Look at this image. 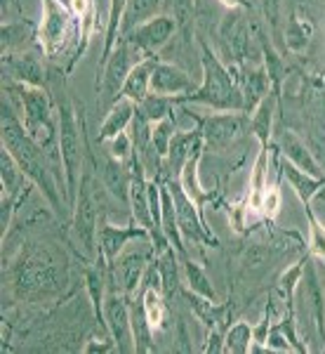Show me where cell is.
Wrapping results in <instances>:
<instances>
[{
	"instance_id": "d590c367",
	"label": "cell",
	"mask_w": 325,
	"mask_h": 354,
	"mask_svg": "<svg viewBox=\"0 0 325 354\" xmlns=\"http://www.w3.org/2000/svg\"><path fill=\"white\" fill-rule=\"evenodd\" d=\"M306 210V218H309V245L311 255H321V258L325 260V227L321 225V220L313 215V208L311 205H304Z\"/></svg>"
},
{
	"instance_id": "30bf717a",
	"label": "cell",
	"mask_w": 325,
	"mask_h": 354,
	"mask_svg": "<svg viewBox=\"0 0 325 354\" xmlns=\"http://www.w3.org/2000/svg\"><path fill=\"white\" fill-rule=\"evenodd\" d=\"M104 319L108 335L116 342V350L121 354L135 352L132 322H130V298L121 290H106L104 298Z\"/></svg>"
},
{
	"instance_id": "74e56055",
	"label": "cell",
	"mask_w": 325,
	"mask_h": 354,
	"mask_svg": "<svg viewBox=\"0 0 325 354\" xmlns=\"http://www.w3.org/2000/svg\"><path fill=\"white\" fill-rule=\"evenodd\" d=\"M309 33L311 28L306 26V21H302L299 17H293V19L288 21V43L290 48H302L306 41H309Z\"/></svg>"
},
{
	"instance_id": "836d02e7",
	"label": "cell",
	"mask_w": 325,
	"mask_h": 354,
	"mask_svg": "<svg viewBox=\"0 0 325 354\" xmlns=\"http://www.w3.org/2000/svg\"><path fill=\"white\" fill-rule=\"evenodd\" d=\"M253 350V326L238 322L226 328L224 333V352L229 354H248Z\"/></svg>"
},
{
	"instance_id": "8fae6325",
	"label": "cell",
	"mask_w": 325,
	"mask_h": 354,
	"mask_svg": "<svg viewBox=\"0 0 325 354\" xmlns=\"http://www.w3.org/2000/svg\"><path fill=\"white\" fill-rule=\"evenodd\" d=\"M151 241V232L144 230L139 225H130V227H116V225H108L106 218L101 215L99 218V230H97V250H99V262H111L118 260V255L123 253V248L130 241Z\"/></svg>"
},
{
	"instance_id": "d6986e66",
	"label": "cell",
	"mask_w": 325,
	"mask_h": 354,
	"mask_svg": "<svg viewBox=\"0 0 325 354\" xmlns=\"http://www.w3.org/2000/svg\"><path fill=\"white\" fill-rule=\"evenodd\" d=\"M276 168H278V175L288 177V182L293 185L295 194H297L299 201L304 205H311L313 196L325 187V177H313L309 173H304V170L297 168L295 163H290L288 158H283L281 153H276Z\"/></svg>"
},
{
	"instance_id": "603a6c76",
	"label": "cell",
	"mask_w": 325,
	"mask_h": 354,
	"mask_svg": "<svg viewBox=\"0 0 325 354\" xmlns=\"http://www.w3.org/2000/svg\"><path fill=\"white\" fill-rule=\"evenodd\" d=\"M269 192V145H259V156L255 161L253 177H250L248 210L262 213V203Z\"/></svg>"
},
{
	"instance_id": "9a60e30c",
	"label": "cell",
	"mask_w": 325,
	"mask_h": 354,
	"mask_svg": "<svg viewBox=\"0 0 325 354\" xmlns=\"http://www.w3.org/2000/svg\"><path fill=\"white\" fill-rule=\"evenodd\" d=\"M219 38L224 41L226 50H229L233 64L243 66L245 59H248V50H250V26L238 8L229 10L224 19H221Z\"/></svg>"
},
{
	"instance_id": "2e32d148",
	"label": "cell",
	"mask_w": 325,
	"mask_h": 354,
	"mask_svg": "<svg viewBox=\"0 0 325 354\" xmlns=\"http://www.w3.org/2000/svg\"><path fill=\"white\" fill-rule=\"evenodd\" d=\"M130 161H121L108 153L101 163V185L123 205H130V185H132V163Z\"/></svg>"
},
{
	"instance_id": "e575fe53",
	"label": "cell",
	"mask_w": 325,
	"mask_h": 354,
	"mask_svg": "<svg viewBox=\"0 0 325 354\" xmlns=\"http://www.w3.org/2000/svg\"><path fill=\"white\" fill-rule=\"evenodd\" d=\"M177 133V123L173 116L163 118V121L153 123V130H151V147L156 149L161 156L165 158L170 151V142H173V137Z\"/></svg>"
},
{
	"instance_id": "83f0119b",
	"label": "cell",
	"mask_w": 325,
	"mask_h": 354,
	"mask_svg": "<svg viewBox=\"0 0 325 354\" xmlns=\"http://www.w3.org/2000/svg\"><path fill=\"white\" fill-rule=\"evenodd\" d=\"M273 262V248L264 243H250L241 255V274L245 279L262 277Z\"/></svg>"
},
{
	"instance_id": "8d00e7d4",
	"label": "cell",
	"mask_w": 325,
	"mask_h": 354,
	"mask_svg": "<svg viewBox=\"0 0 325 354\" xmlns=\"http://www.w3.org/2000/svg\"><path fill=\"white\" fill-rule=\"evenodd\" d=\"M108 153L113 158H121V161H130L135 156V142H132V135L128 133H121L113 140H108Z\"/></svg>"
},
{
	"instance_id": "f35d334b",
	"label": "cell",
	"mask_w": 325,
	"mask_h": 354,
	"mask_svg": "<svg viewBox=\"0 0 325 354\" xmlns=\"http://www.w3.org/2000/svg\"><path fill=\"white\" fill-rule=\"evenodd\" d=\"M224 333H226L224 328L208 330V342H205L203 352L205 354H219V352H224Z\"/></svg>"
},
{
	"instance_id": "8992f818",
	"label": "cell",
	"mask_w": 325,
	"mask_h": 354,
	"mask_svg": "<svg viewBox=\"0 0 325 354\" xmlns=\"http://www.w3.org/2000/svg\"><path fill=\"white\" fill-rule=\"evenodd\" d=\"M151 57V55H149ZM144 59V55L135 48L128 38H121L113 48V53L108 55V59L104 62V73H101V85H99V106L101 111H108L123 95V85L128 81L130 71L137 62Z\"/></svg>"
},
{
	"instance_id": "6da1fadb",
	"label": "cell",
	"mask_w": 325,
	"mask_h": 354,
	"mask_svg": "<svg viewBox=\"0 0 325 354\" xmlns=\"http://www.w3.org/2000/svg\"><path fill=\"white\" fill-rule=\"evenodd\" d=\"M3 118H0V130H3V147L12 153L17 165L21 168V173L28 182H33L41 196L50 203V208L57 215H64L66 198L59 196V187L55 180V170L50 168V153L28 135L24 121L14 113L12 104H10L8 97H3V104H0Z\"/></svg>"
},
{
	"instance_id": "4fadbf2b",
	"label": "cell",
	"mask_w": 325,
	"mask_h": 354,
	"mask_svg": "<svg viewBox=\"0 0 325 354\" xmlns=\"http://www.w3.org/2000/svg\"><path fill=\"white\" fill-rule=\"evenodd\" d=\"M175 31H177V21L173 17L158 15V17H153V19L144 21V24H139L125 38H128L141 55L149 57V55H156V50H161L163 45H168L170 38L175 36Z\"/></svg>"
},
{
	"instance_id": "52a82bcc",
	"label": "cell",
	"mask_w": 325,
	"mask_h": 354,
	"mask_svg": "<svg viewBox=\"0 0 325 354\" xmlns=\"http://www.w3.org/2000/svg\"><path fill=\"white\" fill-rule=\"evenodd\" d=\"M165 185H168V189L175 198L177 222H179V232H181V236H184V241H191L196 245H219L217 239L213 236V232L205 225L203 213L198 210L196 201L186 194L181 182L170 177V180H165Z\"/></svg>"
},
{
	"instance_id": "7c38bea8",
	"label": "cell",
	"mask_w": 325,
	"mask_h": 354,
	"mask_svg": "<svg viewBox=\"0 0 325 354\" xmlns=\"http://www.w3.org/2000/svg\"><path fill=\"white\" fill-rule=\"evenodd\" d=\"M43 24L38 26V38L48 55H55L61 50L66 38V28L71 21V10L61 5V0H43Z\"/></svg>"
},
{
	"instance_id": "60d3db41",
	"label": "cell",
	"mask_w": 325,
	"mask_h": 354,
	"mask_svg": "<svg viewBox=\"0 0 325 354\" xmlns=\"http://www.w3.org/2000/svg\"><path fill=\"white\" fill-rule=\"evenodd\" d=\"M221 3H224L229 10H233V8H241V5H243L241 0H221Z\"/></svg>"
},
{
	"instance_id": "ba28073f",
	"label": "cell",
	"mask_w": 325,
	"mask_h": 354,
	"mask_svg": "<svg viewBox=\"0 0 325 354\" xmlns=\"http://www.w3.org/2000/svg\"><path fill=\"white\" fill-rule=\"evenodd\" d=\"M203 145L213 149H229L250 128V116L245 111H221L213 116L198 118Z\"/></svg>"
},
{
	"instance_id": "7402d4cb",
	"label": "cell",
	"mask_w": 325,
	"mask_h": 354,
	"mask_svg": "<svg viewBox=\"0 0 325 354\" xmlns=\"http://www.w3.org/2000/svg\"><path fill=\"white\" fill-rule=\"evenodd\" d=\"M130 322H132V338H135V352L146 354L153 352L156 345H153V338H156V330L146 319L144 305H141L139 293L130 295Z\"/></svg>"
},
{
	"instance_id": "ffe728a7",
	"label": "cell",
	"mask_w": 325,
	"mask_h": 354,
	"mask_svg": "<svg viewBox=\"0 0 325 354\" xmlns=\"http://www.w3.org/2000/svg\"><path fill=\"white\" fill-rule=\"evenodd\" d=\"M135 111H137V104L128 97H121L111 109L106 111L104 116V123L99 128V145H106L108 140L118 137L121 133H128V128L132 125V118H135Z\"/></svg>"
},
{
	"instance_id": "4316f807",
	"label": "cell",
	"mask_w": 325,
	"mask_h": 354,
	"mask_svg": "<svg viewBox=\"0 0 325 354\" xmlns=\"http://www.w3.org/2000/svg\"><path fill=\"white\" fill-rule=\"evenodd\" d=\"M38 26L33 21H28L26 17L24 19H14V21H3V55H14L17 50H21L24 45H28L36 38Z\"/></svg>"
},
{
	"instance_id": "3957f363",
	"label": "cell",
	"mask_w": 325,
	"mask_h": 354,
	"mask_svg": "<svg viewBox=\"0 0 325 354\" xmlns=\"http://www.w3.org/2000/svg\"><path fill=\"white\" fill-rule=\"evenodd\" d=\"M203 48V83L198 90L177 97L179 104H205L215 111H245L243 90L238 88V81L233 78L231 66H224L213 55V50L201 41Z\"/></svg>"
},
{
	"instance_id": "1f68e13d",
	"label": "cell",
	"mask_w": 325,
	"mask_h": 354,
	"mask_svg": "<svg viewBox=\"0 0 325 354\" xmlns=\"http://www.w3.org/2000/svg\"><path fill=\"white\" fill-rule=\"evenodd\" d=\"M181 274H184V281L189 290L203 295V298H208V300H217V290L213 286V281H210L205 270L191 258V255L181 258Z\"/></svg>"
},
{
	"instance_id": "f546056e",
	"label": "cell",
	"mask_w": 325,
	"mask_h": 354,
	"mask_svg": "<svg viewBox=\"0 0 325 354\" xmlns=\"http://www.w3.org/2000/svg\"><path fill=\"white\" fill-rule=\"evenodd\" d=\"M273 93L271 90V78L264 68H257V71H250L243 81V100H245V113H253L257 109V104L264 100L266 95Z\"/></svg>"
},
{
	"instance_id": "e0dca14e",
	"label": "cell",
	"mask_w": 325,
	"mask_h": 354,
	"mask_svg": "<svg viewBox=\"0 0 325 354\" xmlns=\"http://www.w3.org/2000/svg\"><path fill=\"white\" fill-rule=\"evenodd\" d=\"M193 90V83L189 73L181 71L179 66L168 64V62H158L153 64L151 71V93L168 95V97H181Z\"/></svg>"
},
{
	"instance_id": "9c48e42d",
	"label": "cell",
	"mask_w": 325,
	"mask_h": 354,
	"mask_svg": "<svg viewBox=\"0 0 325 354\" xmlns=\"http://www.w3.org/2000/svg\"><path fill=\"white\" fill-rule=\"evenodd\" d=\"M156 250H153V243L146 250H137V253H128L123 258H118L116 262L106 265V283L108 288L121 290L130 298V295L139 293L141 279H144V272L149 267V262L153 260Z\"/></svg>"
},
{
	"instance_id": "7a4b0ae2",
	"label": "cell",
	"mask_w": 325,
	"mask_h": 354,
	"mask_svg": "<svg viewBox=\"0 0 325 354\" xmlns=\"http://www.w3.org/2000/svg\"><path fill=\"white\" fill-rule=\"evenodd\" d=\"M10 277H12V290L17 298L26 302H43L64 288V258H59L45 243H26L17 262L10 267Z\"/></svg>"
},
{
	"instance_id": "ab89813d",
	"label": "cell",
	"mask_w": 325,
	"mask_h": 354,
	"mask_svg": "<svg viewBox=\"0 0 325 354\" xmlns=\"http://www.w3.org/2000/svg\"><path fill=\"white\" fill-rule=\"evenodd\" d=\"M177 340H179V345H175V350L179 352H191L193 347L189 345V333H186V326L184 322L179 319V324H177Z\"/></svg>"
},
{
	"instance_id": "5bb4252c",
	"label": "cell",
	"mask_w": 325,
	"mask_h": 354,
	"mask_svg": "<svg viewBox=\"0 0 325 354\" xmlns=\"http://www.w3.org/2000/svg\"><path fill=\"white\" fill-rule=\"evenodd\" d=\"M203 135H201V128L196 130H177L173 142H170V151L165 156V168H163V180H179L181 170H184L186 161L196 153L198 149H203Z\"/></svg>"
},
{
	"instance_id": "f1b7e54d",
	"label": "cell",
	"mask_w": 325,
	"mask_h": 354,
	"mask_svg": "<svg viewBox=\"0 0 325 354\" xmlns=\"http://www.w3.org/2000/svg\"><path fill=\"white\" fill-rule=\"evenodd\" d=\"M177 106H179L177 97L149 93L141 102H137V116L146 118L149 123H158V121H163V118L173 116Z\"/></svg>"
},
{
	"instance_id": "cb8c5ba5",
	"label": "cell",
	"mask_w": 325,
	"mask_h": 354,
	"mask_svg": "<svg viewBox=\"0 0 325 354\" xmlns=\"http://www.w3.org/2000/svg\"><path fill=\"white\" fill-rule=\"evenodd\" d=\"M156 262H158V270H161V283H163V295L165 300H175V295L181 298V283H179V265L181 258L177 253L175 245H168L161 253H156Z\"/></svg>"
},
{
	"instance_id": "44dd1931",
	"label": "cell",
	"mask_w": 325,
	"mask_h": 354,
	"mask_svg": "<svg viewBox=\"0 0 325 354\" xmlns=\"http://www.w3.org/2000/svg\"><path fill=\"white\" fill-rule=\"evenodd\" d=\"M3 62H8V68L12 73V78H17L24 85H36L43 88L45 85V68L38 59V55L24 53V55H3Z\"/></svg>"
},
{
	"instance_id": "5b68a950",
	"label": "cell",
	"mask_w": 325,
	"mask_h": 354,
	"mask_svg": "<svg viewBox=\"0 0 325 354\" xmlns=\"http://www.w3.org/2000/svg\"><path fill=\"white\" fill-rule=\"evenodd\" d=\"M10 93L19 97L24 106V125L28 135L43 147L50 156L55 158V151H50L55 145H59V133H57V111L52 109V100L45 93V88L36 85H12Z\"/></svg>"
},
{
	"instance_id": "484cf974",
	"label": "cell",
	"mask_w": 325,
	"mask_h": 354,
	"mask_svg": "<svg viewBox=\"0 0 325 354\" xmlns=\"http://www.w3.org/2000/svg\"><path fill=\"white\" fill-rule=\"evenodd\" d=\"M161 8H163V0H128L125 12H123V21H121V38L132 33L139 24L158 17ZM121 38H118V41H121Z\"/></svg>"
},
{
	"instance_id": "277c9868",
	"label": "cell",
	"mask_w": 325,
	"mask_h": 354,
	"mask_svg": "<svg viewBox=\"0 0 325 354\" xmlns=\"http://www.w3.org/2000/svg\"><path fill=\"white\" fill-rule=\"evenodd\" d=\"M83 123L78 125L76 111L64 97L57 100V133H59V163L64 168V189H66V205L73 210L78 196V185H81V173L85 165V147L81 145Z\"/></svg>"
},
{
	"instance_id": "d6a6232c",
	"label": "cell",
	"mask_w": 325,
	"mask_h": 354,
	"mask_svg": "<svg viewBox=\"0 0 325 354\" xmlns=\"http://www.w3.org/2000/svg\"><path fill=\"white\" fill-rule=\"evenodd\" d=\"M139 298L141 305H144L146 319L153 326V330H161L165 328V295L161 288H153V286H144L139 288Z\"/></svg>"
},
{
	"instance_id": "4dcf8cb0",
	"label": "cell",
	"mask_w": 325,
	"mask_h": 354,
	"mask_svg": "<svg viewBox=\"0 0 325 354\" xmlns=\"http://www.w3.org/2000/svg\"><path fill=\"white\" fill-rule=\"evenodd\" d=\"M276 97H278L276 93H269L257 104V109L250 113V130H253V135L259 140V145H269L273 109H276Z\"/></svg>"
},
{
	"instance_id": "ac0fdd59",
	"label": "cell",
	"mask_w": 325,
	"mask_h": 354,
	"mask_svg": "<svg viewBox=\"0 0 325 354\" xmlns=\"http://www.w3.org/2000/svg\"><path fill=\"white\" fill-rule=\"evenodd\" d=\"M276 147L283 158H288L290 163H295L297 168L304 170V173H309L313 177H325L321 163L313 158V153L309 147H306V142L302 140L299 135H295L293 130H283L276 140Z\"/></svg>"
},
{
	"instance_id": "d4e9b609",
	"label": "cell",
	"mask_w": 325,
	"mask_h": 354,
	"mask_svg": "<svg viewBox=\"0 0 325 354\" xmlns=\"http://www.w3.org/2000/svg\"><path fill=\"white\" fill-rule=\"evenodd\" d=\"M153 64H156V55L144 57L141 62H137V64L132 66V71H130L128 81H125V85H123V95L121 97H128V100H132L135 104L144 100V97L151 93Z\"/></svg>"
}]
</instances>
